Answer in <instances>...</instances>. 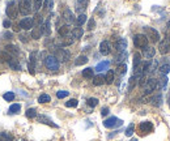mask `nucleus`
Segmentation results:
<instances>
[{"instance_id": "obj_12", "label": "nucleus", "mask_w": 170, "mask_h": 141, "mask_svg": "<svg viewBox=\"0 0 170 141\" xmlns=\"http://www.w3.org/2000/svg\"><path fill=\"white\" fill-rule=\"evenodd\" d=\"M99 52L102 54V55H109V54L111 52V44L109 41H102L101 43H99Z\"/></svg>"}, {"instance_id": "obj_7", "label": "nucleus", "mask_w": 170, "mask_h": 141, "mask_svg": "<svg viewBox=\"0 0 170 141\" xmlns=\"http://www.w3.org/2000/svg\"><path fill=\"white\" fill-rule=\"evenodd\" d=\"M5 13L9 19H16V16L19 14V7L16 5V3H9L5 9Z\"/></svg>"}, {"instance_id": "obj_26", "label": "nucleus", "mask_w": 170, "mask_h": 141, "mask_svg": "<svg viewBox=\"0 0 170 141\" xmlns=\"http://www.w3.org/2000/svg\"><path fill=\"white\" fill-rule=\"evenodd\" d=\"M5 51L11 55H16V54H19V47L16 44H8V46H5Z\"/></svg>"}, {"instance_id": "obj_30", "label": "nucleus", "mask_w": 170, "mask_h": 141, "mask_svg": "<svg viewBox=\"0 0 170 141\" xmlns=\"http://www.w3.org/2000/svg\"><path fill=\"white\" fill-rule=\"evenodd\" d=\"M86 63H88V58L85 55L77 56V59L75 60V64L76 65H83V64H86Z\"/></svg>"}, {"instance_id": "obj_31", "label": "nucleus", "mask_w": 170, "mask_h": 141, "mask_svg": "<svg viewBox=\"0 0 170 141\" xmlns=\"http://www.w3.org/2000/svg\"><path fill=\"white\" fill-rule=\"evenodd\" d=\"M85 22H86V14H84V13L79 14L77 19H76V24H77L79 26H81V25H84Z\"/></svg>"}, {"instance_id": "obj_19", "label": "nucleus", "mask_w": 170, "mask_h": 141, "mask_svg": "<svg viewBox=\"0 0 170 141\" xmlns=\"http://www.w3.org/2000/svg\"><path fill=\"white\" fill-rule=\"evenodd\" d=\"M114 77H115V72L113 69H109L106 72V76H105V82L106 84H113L114 82Z\"/></svg>"}, {"instance_id": "obj_27", "label": "nucleus", "mask_w": 170, "mask_h": 141, "mask_svg": "<svg viewBox=\"0 0 170 141\" xmlns=\"http://www.w3.org/2000/svg\"><path fill=\"white\" fill-rule=\"evenodd\" d=\"M93 76H94V69L93 68H85L83 71V77H85V79H93Z\"/></svg>"}, {"instance_id": "obj_59", "label": "nucleus", "mask_w": 170, "mask_h": 141, "mask_svg": "<svg viewBox=\"0 0 170 141\" xmlns=\"http://www.w3.org/2000/svg\"><path fill=\"white\" fill-rule=\"evenodd\" d=\"M168 26H169V28H170V21H169V22H168Z\"/></svg>"}, {"instance_id": "obj_17", "label": "nucleus", "mask_w": 170, "mask_h": 141, "mask_svg": "<svg viewBox=\"0 0 170 141\" xmlns=\"http://www.w3.org/2000/svg\"><path fill=\"white\" fill-rule=\"evenodd\" d=\"M63 19H64L68 24H72V22H75V21H76L73 13H72V11H69V9H64V12H63Z\"/></svg>"}, {"instance_id": "obj_13", "label": "nucleus", "mask_w": 170, "mask_h": 141, "mask_svg": "<svg viewBox=\"0 0 170 141\" xmlns=\"http://www.w3.org/2000/svg\"><path fill=\"white\" fill-rule=\"evenodd\" d=\"M35 56H37V54H35V52H32V54H30V58H29V64H28V68H29L30 74H34L35 63H37V59H35Z\"/></svg>"}, {"instance_id": "obj_42", "label": "nucleus", "mask_w": 170, "mask_h": 141, "mask_svg": "<svg viewBox=\"0 0 170 141\" xmlns=\"http://www.w3.org/2000/svg\"><path fill=\"white\" fill-rule=\"evenodd\" d=\"M86 104L89 107H96L97 104H98V99H97V98H89L86 102Z\"/></svg>"}, {"instance_id": "obj_11", "label": "nucleus", "mask_w": 170, "mask_h": 141, "mask_svg": "<svg viewBox=\"0 0 170 141\" xmlns=\"http://www.w3.org/2000/svg\"><path fill=\"white\" fill-rule=\"evenodd\" d=\"M158 51L162 55H165V54H168L170 51V39L168 38H165V39L160 41V44H158Z\"/></svg>"}, {"instance_id": "obj_16", "label": "nucleus", "mask_w": 170, "mask_h": 141, "mask_svg": "<svg viewBox=\"0 0 170 141\" xmlns=\"http://www.w3.org/2000/svg\"><path fill=\"white\" fill-rule=\"evenodd\" d=\"M42 35H43V25L37 26L35 29H33V30H32V38H33V39H39Z\"/></svg>"}, {"instance_id": "obj_5", "label": "nucleus", "mask_w": 170, "mask_h": 141, "mask_svg": "<svg viewBox=\"0 0 170 141\" xmlns=\"http://www.w3.org/2000/svg\"><path fill=\"white\" fill-rule=\"evenodd\" d=\"M54 56H55L58 60L67 62V60H69V56H71V54H69V51H67V50H64V49H60V47H58V50L54 51Z\"/></svg>"}, {"instance_id": "obj_1", "label": "nucleus", "mask_w": 170, "mask_h": 141, "mask_svg": "<svg viewBox=\"0 0 170 141\" xmlns=\"http://www.w3.org/2000/svg\"><path fill=\"white\" fill-rule=\"evenodd\" d=\"M45 64H46L47 69H50V71H58L60 67L59 60H58L54 55H48L47 58L45 59Z\"/></svg>"}, {"instance_id": "obj_23", "label": "nucleus", "mask_w": 170, "mask_h": 141, "mask_svg": "<svg viewBox=\"0 0 170 141\" xmlns=\"http://www.w3.org/2000/svg\"><path fill=\"white\" fill-rule=\"evenodd\" d=\"M109 65H110V62H107V60L101 62V63H98V64H97V67L94 68V71H97V72H102L104 69H107Z\"/></svg>"}, {"instance_id": "obj_54", "label": "nucleus", "mask_w": 170, "mask_h": 141, "mask_svg": "<svg viewBox=\"0 0 170 141\" xmlns=\"http://www.w3.org/2000/svg\"><path fill=\"white\" fill-rule=\"evenodd\" d=\"M109 114V109L107 107H104V109H102V111H101V115L102 116H106Z\"/></svg>"}, {"instance_id": "obj_50", "label": "nucleus", "mask_w": 170, "mask_h": 141, "mask_svg": "<svg viewBox=\"0 0 170 141\" xmlns=\"http://www.w3.org/2000/svg\"><path fill=\"white\" fill-rule=\"evenodd\" d=\"M147 80H148V79H145V76H141L140 79H139V85H140L141 88H144L145 84H147Z\"/></svg>"}, {"instance_id": "obj_25", "label": "nucleus", "mask_w": 170, "mask_h": 141, "mask_svg": "<svg viewBox=\"0 0 170 141\" xmlns=\"http://www.w3.org/2000/svg\"><path fill=\"white\" fill-rule=\"evenodd\" d=\"M12 60V55L11 54H8L7 51H0V62H7L9 63Z\"/></svg>"}, {"instance_id": "obj_35", "label": "nucleus", "mask_w": 170, "mask_h": 141, "mask_svg": "<svg viewBox=\"0 0 170 141\" xmlns=\"http://www.w3.org/2000/svg\"><path fill=\"white\" fill-rule=\"evenodd\" d=\"M42 4H43V0H33V9L35 12H38L41 9Z\"/></svg>"}, {"instance_id": "obj_22", "label": "nucleus", "mask_w": 170, "mask_h": 141, "mask_svg": "<svg viewBox=\"0 0 170 141\" xmlns=\"http://www.w3.org/2000/svg\"><path fill=\"white\" fill-rule=\"evenodd\" d=\"M38 120L41 122V123H45V124H48V125H51V127H54V128H56L58 125L55 124V123H53V120H51L50 118H46L45 115H41V116H38Z\"/></svg>"}, {"instance_id": "obj_44", "label": "nucleus", "mask_w": 170, "mask_h": 141, "mask_svg": "<svg viewBox=\"0 0 170 141\" xmlns=\"http://www.w3.org/2000/svg\"><path fill=\"white\" fill-rule=\"evenodd\" d=\"M43 34H46V35H50L51 34V29H50V22H45L43 24Z\"/></svg>"}, {"instance_id": "obj_38", "label": "nucleus", "mask_w": 170, "mask_h": 141, "mask_svg": "<svg viewBox=\"0 0 170 141\" xmlns=\"http://www.w3.org/2000/svg\"><path fill=\"white\" fill-rule=\"evenodd\" d=\"M158 69L161 72V74H168L169 72H170V65L169 64H162Z\"/></svg>"}, {"instance_id": "obj_18", "label": "nucleus", "mask_w": 170, "mask_h": 141, "mask_svg": "<svg viewBox=\"0 0 170 141\" xmlns=\"http://www.w3.org/2000/svg\"><path fill=\"white\" fill-rule=\"evenodd\" d=\"M168 84V76L166 74H161L157 79V89H164Z\"/></svg>"}, {"instance_id": "obj_46", "label": "nucleus", "mask_w": 170, "mask_h": 141, "mask_svg": "<svg viewBox=\"0 0 170 141\" xmlns=\"http://www.w3.org/2000/svg\"><path fill=\"white\" fill-rule=\"evenodd\" d=\"M0 141H11V136L7 132H1L0 133Z\"/></svg>"}, {"instance_id": "obj_29", "label": "nucleus", "mask_w": 170, "mask_h": 141, "mask_svg": "<svg viewBox=\"0 0 170 141\" xmlns=\"http://www.w3.org/2000/svg\"><path fill=\"white\" fill-rule=\"evenodd\" d=\"M140 64H141V54L135 52L133 54V68H136Z\"/></svg>"}, {"instance_id": "obj_40", "label": "nucleus", "mask_w": 170, "mask_h": 141, "mask_svg": "<svg viewBox=\"0 0 170 141\" xmlns=\"http://www.w3.org/2000/svg\"><path fill=\"white\" fill-rule=\"evenodd\" d=\"M117 72L119 74H124L127 72V65L124 64V63H123V64H119V65H118V68H117Z\"/></svg>"}, {"instance_id": "obj_21", "label": "nucleus", "mask_w": 170, "mask_h": 141, "mask_svg": "<svg viewBox=\"0 0 170 141\" xmlns=\"http://www.w3.org/2000/svg\"><path fill=\"white\" fill-rule=\"evenodd\" d=\"M83 35H84V30H83V28H75L73 30H72V37L75 38V39H80V38H83Z\"/></svg>"}, {"instance_id": "obj_34", "label": "nucleus", "mask_w": 170, "mask_h": 141, "mask_svg": "<svg viewBox=\"0 0 170 141\" xmlns=\"http://www.w3.org/2000/svg\"><path fill=\"white\" fill-rule=\"evenodd\" d=\"M20 110H21V104L20 103H13V104H11V107H9V112L11 114H17Z\"/></svg>"}, {"instance_id": "obj_10", "label": "nucleus", "mask_w": 170, "mask_h": 141, "mask_svg": "<svg viewBox=\"0 0 170 141\" xmlns=\"http://www.w3.org/2000/svg\"><path fill=\"white\" fill-rule=\"evenodd\" d=\"M139 132L141 135H147L153 132V124L151 122H141L140 125H139Z\"/></svg>"}, {"instance_id": "obj_33", "label": "nucleus", "mask_w": 170, "mask_h": 141, "mask_svg": "<svg viewBox=\"0 0 170 141\" xmlns=\"http://www.w3.org/2000/svg\"><path fill=\"white\" fill-rule=\"evenodd\" d=\"M3 98H4L7 102H12V101H14V93L13 92H7V93H4L3 94Z\"/></svg>"}, {"instance_id": "obj_45", "label": "nucleus", "mask_w": 170, "mask_h": 141, "mask_svg": "<svg viewBox=\"0 0 170 141\" xmlns=\"http://www.w3.org/2000/svg\"><path fill=\"white\" fill-rule=\"evenodd\" d=\"M68 94L69 93L67 92V90H59L56 93V97L59 98V99H62V98H66V97H68Z\"/></svg>"}, {"instance_id": "obj_41", "label": "nucleus", "mask_w": 170, "mask_h": 141, "mask_svg": "<svg viewBox=\"0 0 170 141\" xmlns=\"http://www.w3.org/2000/svg\"><path fill=\"white\" fill-rule=\"evenodd\" d=\"M8 64H9V67L12 68V69H14V71H20L21 69V67H20V64L17 62H14L13 59H12V60L8 63Z\"/></svg>"}, {"instance_id": "obj_43", "label": "nucleus", "mask_w": 170, "mask_h": 141, "mask_svg": "<svg viewBox=\"0 0 170 141\" xmlns=\"http://www.w3.org/2000/svg\"><path fill=\"white\" fill-rule=\"evenodd\" d=\"M133 130H135V125H133V124H130L128 127H127V130H126V136H127V137H131L132 135H133Z\"/></svg>"}, {"instance_id": "obj_53", "label": "nucleus", "mask_w": 170, "mask_h": 141, "mask_svg": "<svg viewBox=\"0 0 170 141\" xmlns=\"http://www.w3.org/2000/svg\"><path fill=\"white\" fill-rule=\"evenodd\" d=\"M3 26H4V28H11V21L9 20H4V21H3Z\"/></svg>"}, {"instance_id": "obj_49", "label": "nucleus", "mask_w": 170, "mask_h": 141, "mask_svg": "<svg viewBox=\"0 0 170 141\" xmlns=\"http://www.w3.org/2000/svg\"><path fill=\"white\" fill-rule=\"evenodd\" d=\"M94 26H96L94 19H90L89 21H88V29H89V30H93V29H94Z\"/></svg>"}, {"instance_id": "obj_24", "label": "nucleus", "mask_w": 170, "mask_h": 141, "mask_svg": "<svg viewBox=\"0 0 170 141\" xmlns=\"http://www.w3.org/2000/svg\"><path fill=\"white\" fill-rule=\"evenodd\" d=\"M105 82V76L104 74H98V76H93V85L99 86Z\"/></svg>"}, {"instance_id": "obj_57", "label": "nucleus", "mask_w": 170, "mask_h": 141, "mask_svg": "<svg viewBox=\"0 0 170 141\" xmlns=\"http://www.w3.org/2000/svg\"><path fill=\"white\" fill-rule=\"evenodd\" d=\"M13 30H14V31H20V26H14Z\"/></svg>"}, {"instance_id": "obj_48", "label": "nucleus", "mask_w": 170, "mask_h": 141, "mask_svg": "<svg viewBox=\"0 0 170 141\" xmlns=\"http://www.w3.org/2000/svg\"><path fill=\"white\" fill-rule=\"evenodd\" d=\"M54 7V0H45V8L46 9H51Z\"/></svg>"}, {"instance_id": "obj_6", "label": "nucleus", "mask_w": 170, "mask_h": 141, "mask_svg": "<svg viewBox=\"0 0 170 141\" xmlns=\"http://www.w3.org/2000/svg\"><path fill=\"white\" fill-rule=\"evenodd\" d=\"M123 122L120 120V119H118L117 116H110V118L105 119L104 120V125L106 128H115V127H119V125H122Z\"/></svg>"}, {"instance_id": "obj_20", "label": "nucleus", "mask_w": 170, "mask_h": 141, "mask_svg": "<svg viewBox=\"0 0 170 141\" xmlns=\"http://www.w3.org/2000/svg\"><path fill=\"white\" fill-rule=\"evenodd\" d=\"M69 31H71V29H69L68 25H63L58 29V34H59L60 37H67V35L69 34Z\"/></svg>"}, {"instance_id": "obj_37", "label": "nucleus", "mask_w": 170, "mask_h": 141, "mask_svg": "<svg viewBox=\"0 0 170 141\" xmlns=\"http://www.w3.org/2000/svg\"><path fill=\"white\" fill-rule=\"evenodd\" d=\"M26 116H28L29 119L37 118V110H35V109H29V110H26Z\"/></svg>"}, {"instance_id": "obj_36", "label": "nucleus", "mask_w": 170, "mask_h": 141, "mask_svg": "<svg viewBox=\"0 0 170 141\" xmlns=\"http://www.w3.org/2000/svg\"><path fill=\"white\" fill-rule=\"evenodd\" d=\"M76 3H77V11H80L81 8L85 9L88 5V0H76Z\"/></svg>"}, {"instance_id": "obj_2", "label": "nucleus", "mask_w": 170, "mask_h": 141, "mask_svg": "<svg viewBox=\"0 0 170 141\" xmlns=\"http://www.w3.org/2000/svg\"><path fill=\"white\" fill-rule=\"evenodd\" d=\"M19 9H20V13L24 14V16H26V14H29L30 12H32V1L30 0H19Z\"/></svg>"}, {"instance_id": "obj_9", "label": "nucleus", "mask_w": 170, "mask_h": 141, "mask_svg": "<svg viewBox=\"0 0 170 141\" xmlns=\"http://www.w3.org/2000/svg\"><path fill=\"white\" fill-rule=\"evenodd\" d=\"M19 26L21 29H24V30H30V29L34 26V20H33L32 17H25V19H22L20 21Z\"/></svg>"}, {"instance_id": "obj_3", "label": "nucleus", "mask_w": 170, "mask_h": 141, "mask_svg": "<svg viewBox=\"0 0 170 141\" xmlns=\"http://www.w3.org/2000/svg\"><path fill=\"white\" fill-rule=\"evenodd\" d=\"M133 44L138 49H144L148 46V38L145 37V34H136L133 37Z\"/></svg>"}, {"instance_id": "obj_32", "label": "nucleus", "mask_w": 170, "mask_h": 141, "mask_svg": "<svg viewBox=\"0 0 170 141\" xmlns=\"http://www.w3.org/2000/svg\"><path fill=\"white\" fill-rule=\"evenodd\" d=\"M51 101V97L48 94H41L38 97V102L39 103H48Z\"/></svg>"}, {"instance_id": "obj_39", "label": "nucleus", "mask_w": 170, "mask_h": 141, "mask_svg": "<svg viewBox=\"0 0 170 141\" xmlns=\"http://www.w3.org/2000/svg\"><path fill=\"white\" fill-rule=\"evenodd\" d=\"M77 104H79V101L75 99V98H72V99H69V101L66 102V107H76Z\"/></svg>"}, {"instance_id": "obj_58", "label": "nucleus", "mask_w": 170, "mask_h": 141, "mask_svg": "<svg viewBox=\"0 0 170 141\" xmlns=\"http://www.w3.org/2000/svg\"><path fill=\"white\" fill-rule=\"evenodd\" d=\"M168 39H170V31H169V34H168Z\"/></svg>"}, {"instance_id": "obj_28", "label": "nucleus", "mask_w": 170, "mask_h": 141, "mask_svg": "<svg viewBox=\"0 0 170 141\" xmlns=\"http://www.w3.org/2000/svg\"><path fill=\"white\" fill-rule=\"evenodd\" d=\"M161 103H162V95L161 94H157L152 98V104H153V106L158 107V106H161Z\"/></svg>"}, {"instance_id": "obj_52", "label": "nucleus", "mask_w": 170, "mask_h": 141, "mask_svg": "<svg viewBox=\"0 0 170 141\" xmlns=\"http://www.w3.org/2000/svg\"><path fill=\"white\" fill-rule=\"evenodd\" d=\"M126 56H127V52H126V51H123V52H120V55L117 58V60H118V62H122V60H124V59H126Z\"/></svg>"}, {"instance_id": "obj_14", "label": "nucleus", "mask_w": 170, "mask_h": 141, "mask_svg": "<svg viewBox=\"0 0 170 141\" xmlns=\"http://www.w3.org/2000/svg\"><path fill=\"white\" fill-rule=\"evenodd\" d=\"M115 49H117V51H119V52L126 51V49H127V41L124 39V38H119V39L115 42Z\"/></svg>"}, {"instance_id": "obj_51", "label": "nucleus", "mask_w": 170, "mask_h": 141, "mask_svg": "<svg viewBox=\"0 0 170 141\" xmlns=\"http://www.w3.org/2000/svg\"><path fill=\"white\" fill-rule=\"evenodd\" d=\"M136 80H138V79H136V77H131V79H130V89H131V90H132V89H133V86H135V84H136Z\"/></svg>"}, {"instance_id": "obj_8", "label": "nucleus", "mask_w": 170, "mask_h": 141, "mask_svg": "<svg viewBox=\"0 0 170 141\" xmlns=\"http://www.w3.org/2000/svg\"><path fill=\"white\" fill-rule=\"evenodd\" d=\"M157 89V80L156 79H148L147 84L144 86V94H151L153 90Z\"/></svg>"}, {"instance_id": "obj_55", "label": "nucleus", "mask_w": 170, "mask_h": 141, "mask_svg": "<svg viewBox=\"0 0 170 141\" xmlns=\"http://www.w3.org/2000/svg\"><path fill=\"white\" fill-rule=\"evenodd\" d=\"M4 38H5V39H12V33H9V31H5Z\"/></svg>"}, {"instance_id": "obj_56", "label": "nucleus", "mask_w": 170, "mask_h": 141, "mask_svg": "<svg viewBox=\"0 0 170 141\" xmlns=\"http://www.w3.org/2000/svg\"><path fill=\"white\" fill-rule=\"evenodd\" d=\"M20 39L22 42H26V41H28V37H25V35H20Z\"/></svg>"}, {"instance_id": "obj_15", "label": "nucleus", "mask_w": 170, "mask_h": 141, "mask_svg": "<svg viewBox=\"0 0 170 141\" xmlns=\"http://www.w3.org/2000/svg\"><path fill=\"white\" fill-rule=\"evenodd\" d=\"M154 54H156V50L151 46H147L143 49V56H144L145 59H152L154 56Z\"/></svg>"}, {"instance_id": "obj_4", "label": "nucleus", "mask_w": 170, "mask_h": 141, "mask_svg": "<svg viewBox=\"0 0 170 141\" xmlns=\"http://www.w3.org/2000/svg\"><path fill=\"white\" fill-rule=\"evenodd\" d=\"M145 29V37L148 38V39H151L152 42H160V33L156 30V29L153 28H149V26H147Z\"/></svg>"}, {"instance_id": "obj_47", "label": "nucleus", "mask_w": 170, "mask_h": 141, "mask_svg": "<svg viewBox=\"0 0 170 141\" xmlns=\"http://www.w3.org/2000/svg\"><path fill=\"white\" fill-rule=\"evenodd\" d=\"M33 20H34V24H37L38 26H41L42 25V21H43V19H42L41 14H35V17Z\"/></svg>"}]
</instances>
